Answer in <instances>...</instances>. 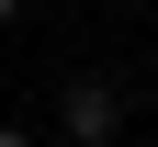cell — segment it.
Instances as JSON below:
<instances>
[{"instance_id": "3", "label": "cell", "mask_w": 158, "mask_h": 147, "mask_svg": "<svg viewBox=\"0 0 158 147\" xmlns=\"http://www.w3.org/2000/svg\"><path fill=\"white\" fill-rule=\"evenodd\" d=\"M0 23H23V0H0Z\"/></svg>"}, {"instance_id": "1", "label": "cell", "mask_w": 158, "mask_h": 147, "mask_svg": "<svg viewBox=\"0 0 158 147\" xmlns=\"http://www.w3.org/2000/svg\"><path fill=\"white\" fill-rule=\"evenodd\" d=\"M56 136L68 147H113L124 136V79H68L56 91Z\"/></svg>"}, {"instance_id": "2", "label": "cell", "mask_w": 158, "mask_h": 147, "mask_svg": "<svg viewBox=\"0 0 158 147\" xmlns=\"http://www.w3.org/2000/svg\"><path fill=\"white\" fill-rule=\"evenodd\" d=\"M0 147H34V124H0Z\"/></svg>"}]
</instances>
